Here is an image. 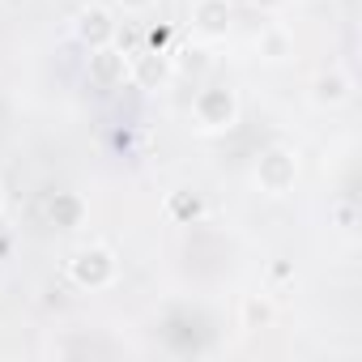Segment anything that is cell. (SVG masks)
<instances>
[{
    "instance_id": "obj_2",
    "label": "cell",
    "mask_w": 362,
    "mask_h": 362,
    "mask_svg": "<svg viewBox=\"0 0 362 362\" xmlns=\"http://www.w3.org/2000/svg\"><path fill=\"white\" fill-rule=\"evenodd\" d=\"M256 179H260L269 192H286L294 184V158L286 149H269L260 158V166H256Z\"/></svg>"
},
{
    "instance_id": "obj_5",
    "label": "cell",
    "mask_w": 362,
    "mask_h": 362,
    "mask_svg": "<svg viewBox=\"0 0 362 362\" xmlns=\"http://www.w3.org/2000/svg\"><path fill=\"white\" fill-rule=\"evenodd\" d=\"M192 22H197L205 35H226V30H230V0H197Z\"/></svg>"
},
{
    "instance_id": "obj_3",
    "label": "cell",
    "mask_w": 362,
    "mask_h": 362,
    "mask_svg": "<svg viewBox=\"0 0 362 362\" xmlns=\"http://www.w3.org/2000/svg\"><path fill=\"white\" fill-rule=\"evenodd\" d=\"M111 273H115V260H111V252H103V247H90V252H81V256L73 260V277H77L81 286H103V281H111Z\"/></svg>"
},
{
    "instance_id": "obj_6",
    "label": "cell",
    "mask_w": 362,
    "mask_h": 362,
    "mask_svg": "<svg viewBox=\"0 0 362 362\" xmlns=\"http://www.w3.org/2000/svg\"><path fill=\"white\" fill-rule=\"evenodd\" d=\"M77 30H81V39H86L90 47H107V39L115 35L111 18H107L103 9H86V13H81V26H77Z\"/></svg>"
},
{
    "instance_id": "obj_8",
    "label": "cell",
    "mask_w": 362,
    "mask_h": 362,
    "mask_svg": "<svg viewBox=\"0 0 362 362\" xmlns=\"http://www.w3.org/2000/svg\"><path fill=\"white\" fill-rule=\"evenodd\" d=\"M52 222L56 226H77L81 222V201L77 197H56L52 201Z\"/></svg>"
},
{
    "instance_id": "obj_1",
    "label": "cell",
    "mask_w": 362,
    "mask_h": 362,
    "mask_svg": "<svg viewBox=\"0 0 362 362\" xmlns=\"http://www.w3.org/2000/svg\"><path fill=\"white\" fill-rule=\"evenodd\" d=\"M192 111H197V119H201L205 128H230L239 107H235V94H230V90L209 86V90H201V94H197Z\"/></svg>"
},
{
    "instance_id": "obj_11",
    "label": "cell",
    "mask_w": 362,
    "mask_h": 362,
    "mask_svg": "<svg viewBox=\"0 0 362 362\" xmlns=\"http://www.w3.org/2000/svg\"><path fill=\"white\" fill-rule=\"evenodd\" d=\"M119 5H124V9H132V13H136V9H149V5H153V0H119Z\"/></svg>"
},
{
    "instance_id": "obj_9",
    "label": "cell",
    "mask_w": 362,
    "mask_h": 362,
    "mask_svg": "<svg viewBox=\"0 0 362 362\" xmlns=\"http://www.w3.org/2000/svg\"><path fill=\"white\" fill-rule=\"evenodd\" d=\"M136 77H141L145 86H149L153 77L162 81V77H166V60H162L158 52H145V56H136Z\"/></svg>"
},
{
    "instance_id": "obj_10",
    "label": "cell",
    "mask_w": 362,
    "mask_h": 362,
    "mask_svg": "<svg viewBox=\"0 0 362 362\" xmlns=\"http://www.w3.org/2000/svg\"><path fill=\"white\" fill-rule=\"evenodd\" d=\"M260 47H264V56H269V60H281V56H286V35H281V30H273V35H264V43H260Z\"/></svg>"
},
{
    "instance_id": "obj_4",
    "label": "cell",
    "mask_w": 362,
    "mask_h": 362,
    "mask_svg": "<svg viewBox=\"0 0 362 362\" xmlns=\"http://www.w3.org/2000/svg\"><path fill=\"white\" fill-rule=\"evenodd\" d=\"M90 77H94L98 86H119V81L128 77L124 52H115V47H94V56H90Z\"/></svg>"
},
{
    "instance_id": "obj_12",
    "label": "cell",
    "mask_w": 362,
    "mask_h": 362,
    "mask_svg": "<svg viewBox=\"0 0 362 362\" xmlns=\"http://www.w3.org/2000/svg\"><path fill=\"white\" fill-rule=\"evenodd\" d=\"M256 5H277V0H256Z\"/></svg>"
},
{
    "instance_id": "obj_7",
    "label": "cell",
    "mask_w": 362,
    "mask_h": 362,
    "mask_svg": "<svg viewBox=\"0 0 362 362\" xmlns=\"http://www.w3.org/2000/svg\"><path fill=\"white\" fill-rule=\"evenodd\" d=\"M345 98H349V77H345V73H324V77L315 81V103L337 107V103H345Z\"/></svg>"
}]
</instances>
